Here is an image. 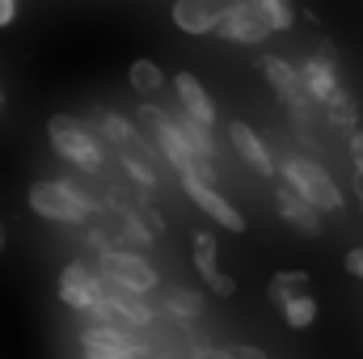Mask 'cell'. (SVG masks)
<instances>
[{"label":"cell","instance_id":"cell-1","mask_svg":"<svg viewBox=\"0 0 363 359\" xmlns=\"http://www.w3.org/2000/svg\"><path fill=\"white\" fill-rule=\"evenodd\" d=\"M140 118L152 127V136H157V153L169 161V170H174L178 178H203L207 186H216V165L203 161V157H194V148L182 140V131L174 127V114H169V110H161V106H144Z\"/></svg>","mask_w":363,"mask_h":359},{"label":"cell","instance_id":"cell-2","mask_svg":"<svg viewBox=\"0 0 363 359\" xmlns=\"http://www.w3.org/2000/svg\"><path fill=\"white\" fill-rule=\"evenodd\" d=\"M279 178L287 182L300 199H308L317 211H342V190H338V182L330 178V170L321 161L291 153V157L279 161Z\"/></svg>","mask_w":363,"mask_h":359},{"label":"cell","instance_id":"cell-3","mask_svg":"<svg viewBox=\"0 0 363 359\" xmlns=\"http://www.w3.org/2000/svg\"><path fill=\"white\" fill-rule=\"evenodd\" d=\"M30 207L43 220H55V224H81L97 211V203L77 182H34L30 186Z\"/></svg>","mask_w":363,"mask_h":359},{"label":"cell","instance_id":"cell-4","mask_svg":"<svg viewBox=\"0 0 363 359\" xmlns=\"http://www.w3.org/2000/svg\"><path fill=\"white\" fill-rule=\"evenodd\" d=\"M47 140H51V148H55L64 161H72L77 170H85V174H97V170H101V144H97V136H93L81 118L55 114V118L47 123Z\"/></svg>","mask_w":363,"mask_h":359},{"label":"cell","instance_id":"cell-5","mask_svg":"<svg viewBox=\"0 0 363 359\" xmlns=\"http://www.w3.org/2000/svg\"><path fill=\"white\" fill-rule=\"evenodd\" d=\"M101 279H106V283H118V287H127V292H140V296H148V292L161 283L157 267H152L148 258H140L135 250H106V254H101Z\"/></svg>","mask_w":363,"mask_h":359},{"label":"cell","instance_id":"cell-6","mask_svg":"<svg viewBox=\"0 0 363 359\" xmlns=\"http://www.w3.org/2000/svg\"><path fill=\"white\" fill-rule=\"evenodd\" d=\"M216 34L228 38V43H262V38H271L274 30H271V21L262 17V9H258L254 0H237V4L220 17Z\"/></svg>","mask_w":363,"mask_h":359},{"label":"cell","instance_id":"cell-7","mask_svg":"<svg viewBox=\"0 0 363 359\" xmlns=\"http://www.w3.org/2000/svg\"><path fill=\"white\" fill-rule=\"evenodd\" d=\"M101 292H106V279H97L85 263H68V267L60 270V300H64L68 309L93 313L97 300H101Z\"/></svg>","mask_w":363,"mask_h":359},{"label":"cell","instance_id":"cell-8","mask_svg":"<svg viewBox=\"0 0 363 359\" xmlns=\"http://www.w3.org/2000/svg\"><path fill=\"white\" fill-rule=\"evenodd\" d=\"M300 81H304V93H308L317 106H325L334 93L342 89L338 68H334V47H330V43H321V55H308V60L300 64Z\"/></svg>","mask_w":363,"mask_h":359},{"label":"cell","instance_id":"cell-9","mask_svg":"<svg viewBox=\"0 0 363 359\" xmlns=\"http://www.w3.org/2000/svg\"><path fill=\"white\" fill-rule=\"evenodd\" d=\"M182 186H186V194H190V203H199L220 228H228V233H245V216L216 190V186H207L203 178H182Z\"/></svg>","mask_w":363,"mask_h":359},{"label":"cell","instance_id":"cell-10","mask_svg":"<svg viewBox=\"0 0 363 359\" xmlns=\"http://www.w3.org/2000/svg\"><path fill=\"white\" fill-rule=\"evenodd\" d=\"M237 0H178L174 4V26L182 34H216L220 17L233 9Z\"/></svg>","mask_w":363,"mask_h":359},{"label":"cell","instance_id":"cell-11","mask_svg":"<svg viewBox=\"0 0 363 359\" xmlns=\"http://www.w3.org/2000/svg\"><path fill=\"white\" fill-rule=\"evenodd\" d=\"M258 72H262V77L271 81V89L287 101V110H291V106H317V101L304 93L300 68H291L283 55H262V60H258Z\"/></svg>","mask_w":363,"mask_h":359},{"label":"cell","instance_id":"cell-12","mask_svg":"<svg viewBox=\"0 0 363 359\" xmlns=\"http://www.w3.org/2000/svg\"><path fill=\"white\" fill-rule=\"evenodd\" d=\"M228 140H233V148H237V157L254 170V174H262V178H274L279 174V161L271 157V148L262 144V136L250 127V123H228Z\"/></svg>","mask_w":363,"mask_h":359},{"label":"cell","instance_id":"cell-13","mask_svg":"<svg viewBox=\"0 0 363 359\" xmlns=\"http://www.w3.org/2000/svg\"><path fill=\"white\" fill-rule=\"evenodd\" d=\"M274 207H279V216L296 228V233H304V237H321V211L308 203V199H300L287 182H279V190H274Z\"/></svg>","mask_w":363,"mask_h":359},{"label":"cell","instance_id":"cell-14","mask_svg":"<svg viewBox=\"0 0 363 359\" xmlns=\"http://www.w3.org/2000/svg\"><path fill=\"white\" fill-rule=\"evenodd\" d=\"M174 89H178L182 110H186L194 123H203V127H216V101L207 97L203 81H199L194 72H178V77H174Z\"/></svg>","mask_w":363,"mask_h":359},{"label":"cell","instance_id":"cell-15","mask_svg":"<svg viewBox=\"0 0 363 359\" xmlns=\"http://www.w3.org/2000/svg\"><path fill=\"white\" fill-rule=\"evenodd\" d=\"M81 347H85V355H89V351H127V355H135L131 334H127L123 326H110V321L85 326V330H81Z\"/></svg>","mask_w":363,"mask_h":359},{"label":"cell","instance_id":"cell-16","mask_svg":"<svg viewBox=\"0 0 363 359\" xmlns=\"http://www.w3.org/2000/svg\"><path fill=\"white\" fill-rule=\"evenodd\" d=\"M157 161H161V157H157V153H148L140 140L123 148V170L140 182L144 190H157V178H161V174H157Z\"/></svg>","mask_w":363,"mask_h":359},{"label":"cell","instance_id":"cell-17","mask_svg":"<svg viewBox=\"0 0 363 359\" xmlns=\"http://www.w3.org/2000/svg\"><path fill=\"white\" fill-rule=\"evenodd\" d=\"M325 127L338 131V136L359 131V106H355V97H351L347 89H338L330 101H325Z\"/></svg>","mask_w":363,"mask_h":359},{"label":"cell","instance_id":"cell-18","mask_svg":"<svg viewBox=\"0 0 363 359\" xmlns=\"http://www.w3.org/2000/svg\"><path fill=\"white\" fill-rule=\"evenodd\" d=\"M174 127L182 131V140L194 148V157H203V161H211V165H216V140H211V127L194 123L186 110H182V114H174Z\"/></svg>","mask_w":363,"mask_h":359},{"label":"cell","instance_id":"cell-19","mask_svg":"<svg viewBox=\"0 0 363 359\" xmlns=\"http://www.w3.org/2000/svg\"><path fill=\"white\" fill-rule=\"evenodd\" d=\"M313 287V279H308V270H279L271 279V287H267V296H271L274 309H283L291 296H304Z\"/></svg>","mask_w":363,"mask_h":359},{"label":"cell","instance_id":"cell-20","mask_svg":"<svg viewBox=\"0 0 363 359\" xmlns=\"http://www.w3.org/2000/svg\"><path fill=\"white\" fill-rule=\"evenodd\" d=\"M165 313H169L174 321H199V313H203V296L190 292V287H174V292H165Z\"/></svg>","mask_w":363,"mask_h":359},{"label":"cell","instance_id":"cell-21","mask_svg":"<svg viewBox=\"0 0 363 359\" xmlns=\"http://www.w3.org/2000/svg\"><path fill=\"white\" fill-rule=\"evenodd\" d=\"M127 85L148 97V93L165 89V72H161V64H152V60H135V64L127 68Z\"/></svg>","mask_w":363,"mask_h":359},{"label":"cell","instance_id":"cell-22","mask_svg":"<svg viewBox=\"0 0 363 359\" xmlns=\"http://www.w3.org/2000/svg\"><path fill=\"white\" fill-rule=\"evenodd\" d=\"M279 313H283V321H287L291 330H308V326L317 321V300L304 292V296H291V300H287Z\"/></svg>","mask_w":363,"mask_h":359},{"label":"cell","instance_id":"cell-23","mask_svg":"<svg viewBox=\"0 0 363 359\" xmlns=\"http://www.w3.org/2000/svg\"><path fill=\"white\" fill-rule=\"evenodd\" d=\"M258 9H262V17L271 21V30H291L296 26V9H291V0H254Z\"/></svg>","mask_w":363,"mask_h":359},{"label":"cell","instance_id":"cell-24","mask_svg":"<svg viewBox=\"0 0 363 359\" xmlns=\"http://www.w3.org/2000/svg\"><path fill=\"white\" fill-rule=\"evenodd\" d=\"M190 245H194V267H199V275H211V270H220L216 267V237L211 233H194L190 237Z\"/></svg>","mask_w":363,"mask_h":359},{"label":"cell","instance_id":"cell-25","mask_svg":"<svg viewBox=\"0 0 363 359\" xmlns=\"http://www.w3.org/2000/svg\"><path fill=\"white\" fill-rule=\"evenodd\" d=\"M101 136H106V140H114L118 148H127V144H135V140H140V136H135V127H131L127 118H118V114H106V118H101Z\"/></svg>","mask_w":363,"mask_h":359},{"label":"cell","instance_id":"cell-26","mask_svg":"<svg viewBox=\"0 0 363 359\" xmlns=\"http://www.w3.org/2000/svg\"><path fill=\"white\" fill-rule=\"evenodd\" d=\"M203 283H207V292H216V296H233L237 292V279L233 275H224V270H211V275H203Z\"/></svg>","mask_w":363,"mask_h":359},{"label":"cell","instance_id":"cell-27","mask_svg":"<svg viewBox=\"0 0 363 359\" xmlns=\"http://www.w3.org/2000/svg\"><path fill=\"white\" fill-rule=\"evenodd\" d=\"M123 237H127V241H135V245H148V241H152V233H144V224H140V216H135V211H127V216H123Z\"/></svg>","mask_w":363,"mask_h":359},{"label":"cell","instance_id":"cell-28","mask_svg":"<svg viewBox=\"0 0 363 359\" xmlns=\"http://www.w3.org/2000/svg\"><path fill=\"white\" fill-rule=\"evenodd\" d=\"M211 359H267V351H262V347H245V343H233L228 351H220V355H211Z\"/></svg>","mask_w":363,"mask_h":359},{"label":"cell","instance_id":"cell-29","mask_svg":"<svg viewBox=\"0 0 363 359\" xmlns=\"http://www.w3.org/2000/svg\"><path fill=\"white\" fill-rule=\"evenodd\" d=\"M342 267H347V275H355V279H363V245H355V250H347Z\"/></svg>","mask_w":363,"mask_h":359},{"label":"cell","instance_id":"cell-30","mask_svg":"<svg viewBox=\"0 0 363 359\" xmlns=\"http://www.w3.org/2000/svg\"><path fill=\"white\" fill-rule=\"evenodd\" d=\"M17 17V0H0V30H9Z\"/></svg>","mask_w":363,"mask_h":359},{"label":"cell","instance_id":"cell-31","mask_svg":"<svg viewBox=\"0 0 363 359\" xmlns=\"http://www.w3.org/2000/svg\"><path fill=\"white\" fill-rule=\"evenodd\" d=\"M347 140H351V161H355V165H363V127H359V131H351Z\"/></svg>","mask_w":363,"mask_h":359},{"label":"cell","instance_id":"cell-32","mask_svg":"<svg viewBox=\"0 0 363 359\" xmlns=\"http://www.w3.org/2000/svg\"><path fill=\"white\" fill-rule=\"evenodd\" d=\"M85 359H135V355H127V351H89Z\"/></svg>","mask_w":363,"mask_h":359},{"label":"cell","instance_id":"cell-33","mask_svg":"<svg viewBox=\"0 0 363 359\" xmlns=\"http://www.w3.org/2000/svg\"><path fill=\"white\" fill-rule=\"evenodd\" d=\"M351 182H355V199H359V207H363V165H355Z\"/></svg>","mask_w":363,"mask_h":359},{"label":"cell","instance_id":"cell-34","mask_svg":"<svg viewBox=\"0 0 363 359\" xmlns=\"http://www.w3.org/2000/svg\"><path fill=\"white\" fill-rule=\"evenodd\" d=\"M89 241H93V245H97V250H101V254H106V241H110V237H106L101 228H89Z\"/></svg>","mask_w":363,"mask_h":359},{"label":"cell","instance_id":"cell-35","mask_svg":"<svg viewBox=\"0 0 363 359\" xmlns=\"http://www.w3.org/2000/svg\"><path fill=\"white\" fill-rule=\"evenodd\" d=\"M0 250H4V228H0Z\"/></svg>","mask_w":363,"mask_h":359},{"label":"cell","instance_id":"cell-36","mask_svg":"<svg viewBox=\"0 0 363 359\" xmlns=\"http://www.w3.org/2000/svg\"><path fill=\"white\" fill-rule=\"evenodd\" d=\"M0 101H4V93H0Z\"/></svg>","mask_w":363,"mask_h":359}]
</instances>
